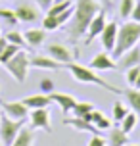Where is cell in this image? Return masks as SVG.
I'll return each instance as SVG.
<instances>
[{
    "label": "cell",
    "instance_id": "cell-1",
    "mask_svg": "<svg viewBox=\"0 0 140 146\" xmlns=\"http://www.w3.org/2000/svg\"><path fill=\"white\" fill-rule=\"evenodd\" d=\"M100 10H104V6L98 2V0H77L73 10V17L67 25V35L71 40H79L87 35V29H88L90 21Z\"/></svg>",
    "mask_w": 140,
    "mask_h": 146
},
{
    "label": "cell",
    "instance_id": "cell-2",
    "mask_svg": "<svg viewBox=\"0 0 140 146\" xmlns=\"http://www.w3.org/2000/svg\"><path fill=\"white\" fill-rule=\"evenodd\" d=\"M67 71L71 73V77H73L77 83H85V85H98V87L106 88L108 92H113V94H123V88L115 87V85H111L108 81H104L96 69H92L90 66H81V64H77V62H69L63 66Z\"/></svg>",
    "mask_w": 140,
    "mask_h": 146
},
{
    "label": "cell",
    "instance_id": "cell-3",
    "mask_svg": "<svg viewBox=\"0 0 140 146\" xmlns=\"http://www.w3.org/2000/svg\"><path fill=\"white\" fill-rule=\"evenodd\" d=\"M140 42V23L138 21H127L119 27L117 33V42H115V48L111 52V56L117 60L123 52H127L129 48H133L134 44Z\"/></svg>",
    "mask_w": 140,
    "mask_h": 146
},
{
    "label": "cell",
    "instance_id": "cell-4",
    "mask_svg": "<svg viewBox=\"0 0 140 146\" xmlns=\"http://www.w3.org/2000/svg\"><path fill=\"white\" fill-rule=\"evenodd\" d=\"M29 54L25 50H19L17 54H15L14 58L10 60V62H6L4 64V67H6V71L14 77L19 85H23L25 81H27V73H29V67H31V64H29Z\"/></svg>",
    "mask_w": 140,
    "mask_h": 146
},
{
    "label": "cell",
    "instance_id": "cell-5",
    "mask_svg": "<svg viewBox=\"0 0 140 146\" xmlns=\"http://www.w3.org/2000/svg\"><path fill=\"white\" fill-rule=\"evenodd\" d=\"M23 125H25V121H17V119H12V117L2 113L0 115V140H2V146L12 144Z\"/></svg>",
    "mask_w": 140,
    "mask_h": 146
},
{
    "label": "cell",
    "instance_id": "cell-6",
    "mask_svg": "<svg viewBox=\"0 0 140 146\" xmlns=\"http://www.w3.org/2000/svg\"><path fill=\"white\" fill-rule=\"evenodd\" d=\"M46 54L52 60L59 62L61 66H65L69 62H75V60L79 58V50H71L69 46H65V44H61V42H50L46 46Z\"/></svg>",
    "mask_w": 140,
    "mask_h": 146
},
{
    "label": "cell",
    "instance_id": "cell-7",
    "mask_svg": "<svg viewBox=\"0 0 140 146\" xmlns=\"http://www.w3.org/2000/svg\"><path fill=\"white\" fill-rule=\"evenodd\" d=\"M27 121H29V125H31L33 131L38 129V131H44V133H52V115H50V110L48 108L31 110Z\"/></svg>",
    "mask_w": 140,
    "mask_h": 146
},
{
    "label": "cell",
    "instance_id": "cell-8",
    "mask_svg": "<svg viewBox=\"0 0 140 146\" xmlns=\"http://www.w3.org/2000/svg\"><path fill=\"white\" fill-rule=\"evenodd\" d=\"M0 108H2V113H4V115L12 117V119H17V121H27L29 111H31L21 100H19V102H17V100H15V102L0 100Z\"/></svg>",
    "mask_w": 140,
    "mask_h": 146
},
{
    "label": "cell",
    "instance_id": "cell-9",
    "mask_svg": "<svg viewBox=\"0 0 140 146\" xmlns=\"http://www.w3.org/2000/svg\"><path fill=\"white\" fill-rule=\"evenodd\" d=\"M115 62H117V71H127L134 66H140V42L134 44L133 48H129L127 52H123Z\"/></svg>",
    "mask_w": 140,
    "mask_h": 146
},
{
    "label": "cell",
    "instance_id": "cell-10",
    "mask_svg": "<svg viewBox=\"0 0 140 146\" xmlns=\"http://www.w3.org/2000/svg\"><path fill=\"white\" fill-rule=\"evenodd\" d=\"M117 33H119V23L117 21H108V23H106V27H104V31L100 33L102 46L110 52V54L113 52V48H115V42H117Z\"/></svg>",
    "mask_w": 140,
    "mask_h": 146
},
{
    "label": "cell",
    "instance_id": "cell-11",
    "mask_svg": "<svg viewBox=\"0 0 140 146\" xmlns=\"http://www.w3.org/2000/svg\"><path fill=\"white\" fill-rule=\"evenodd\" d=\"M106 23H108V19H106V12H104V10H100V12H98V14L92 17V21H90L88 29H87L85 42L90 44V42L96 38V36H100V33H102L104 27H106Z\"/></svg>",
    "mask_w": 140,
    "mask_h": 146
},
{
    "label": "cell",
    "instance_id": "cell-12",
    "mask_svg": "<svg viewBox=\"0 0 140 146\" xmlns=\"http://www.w3.org/2000/svg\"><path fill=\"white\" fill-rule=\"evenodd\" d=\"M90 67L96 69V71H108V69H117V62L115 58L111 56L110 52H100V54H96L94 58L90 60Z\"/></svg>",
    "mask_w": 140,
    "mask_h": 146
},
{
    "label": "cell",
    "instance_id": "cell-13",
    "mask_svg": "<svg viewBox=\"0 0 140 146\" xmlns=\"http://www.w3.org/2000/svg\"><path fill=\"white\" fill-rule=\"evenodd\" d=\"M50 100H52V104H58V108L61 110L63 115L71 113L73 106L77 104L75 96L69 94V92H50Z\"/></svg>",
    "mask_w": 140,
    "mask_h": 146
},
{
    "label": "cell",
    "instance_id": "cell-14",
    "mask_svg": "<svg viewBox=\"0 0 140 146\" xmlns=\"http://www.w3.org/2000/svg\"><path fill=\"white\" fill-rule=\"evenodd\" d=\"M46 29H38V27H31V29L23 31V36H25V42L31 48H40L42 44L46 42Z\"/></svg>",
    "mask_w": 140,
    "mask_h": 146
},
{
    "label": "cell",
    "instance_id": "cell-15",
    "mask_svg": "<svg viewBox=\"0 0 140 146\" xmlns=\"http://www.w3.org/2000/svg\"><path fill=\"white\" fill-rule=\"evenodd\" d=\"M31 67H35V69H46V71H58L59 67H63L59 62H56V60H52L48 54L46 56H33V58L29 60Z\"/></svg>",
    "mask_w": 140,
    "mask_h": 146
},
{
    "label": "cell",
    "instance_id": "cell-16",
    "mask_svg": "<svg viewBox=\"0 0 140 146\" xmlns=\"http://www.w3.org/2000/svg\"><path fill=\"white\" fill-rule=\"evenodd\" d=\"M63 125H67V127H73V129H77V131H83V133H90V135H98V129H96L94 125L90 123V121H87L85 117H65L63 119Z\"/></svg>",
    "mask_w": 140,
    "mask_h": 146
},
{
    "label": "cell",
    "instance_id": "cell-17",
    "mask_svg": "<svg viewBox=\"0 0 140 146\" xmlns=\"http://www.w3.org/2000/svg\"><path fill=\"white\" fill-rule=\"evenodd\" d=\"M15 15H17V19L23 23H37L38 21V10L35 6H31V4H19V6L15 8Z\"/></svg>",
    "mask_w": 140,
    "mask_h": 146
},
{
    "label": "cell",
    "instance_id": "cell-18",
    "mask_svg": "<svg viewBox=\"0 0 140 146\" xmlns=\"http://www.w3.org/2000/svg\"><path fill=\"white\" fill-rule=\"evenodd\" d=\"M85 119H87V121H90V123L94 125L100 133H102V131H110V129H111V121L104 115L102 111H98V110H92V111H90Z\"/></svg>",
    "mask_w": 140,
    "mask_h": 146
},
{
    "label": "cell",
    "instance_id": "cell-19",
    "mask_svg": "<svg viewBox=\"0 0 140 146\" xmlns=\"http://www.w3.org/2000/svg\"><path fill=\"white\" fill-rule=\"evenodd\" d=\"M25 106L29 110H35V108H48L52 104V100H50V94H31V96H25L21 100Z\"/></svg>",
    "mask_w": 140,
    "mask_h": 146
},
{
    "label": "cell",
    "instance_id": "cell-20",
    "mask_svg": "<svg viewBox=\"0 0 140 146\" xmlns=\"http://www.w3.org/2000/svg\"><path fill=\"white\" fill-rule=\"evenodd\" d=\"M35 144V133L31 129V125H23L21 131L17 133L15 140L10 146H33Z\"/></svg>",
    "mask_w": 140,
    "mask_h": 146
},
{
    "label": "cell",
    "instance_id": "cell-21",
    "mask_svg": "<svg viewBox=\"0 0 140 146\" xmlns=\"http://www.w3.org/2000/svg\"><path fill=\"white\" fill-rule=\"evenodd\" d=\"M123 96H125L131 111H134V113L140 117V88H134V87L125 88V90H123Z\"/></svg>",
    "mask_w": 140,
    "mask_h": 146
},
{
    "label": "cell",
    "instance_id": "cell-22",
    "mask_svg": "<svg viewBox=\"0 0 140 146\" xmlns=\"http://www.w3.org/2000/svg\"><path fill=\"white\" fill-rule=\"evenodd\" d=\"M127 142H129V135L121 127H111L110 135H108V144L110 146H125Z\"/></svg>",
    "mask_w": 140,
    "mask_h": 146
},
{
    "label": "cell",
    "instance_id": "cell-23",
    "mask_svg": "<svg viewBox=\"0 0 140 146\" xmlns=\"http://www.w3.org/2000/svg\"><path fill=\"white\" fill-rule=\"evenodd\" d=\"M138 119H140V117L136 115L134 111H129V113H127V115L121 119L119 127H121V129H123V131L129 135V133H133L134 129H136V125H138Z\"/></svg>",
    "mask_w": 140,
    "mask_h": 146
},
{
    "label": "cell",
    "instance_id": "cell-24",
    "mask_svg": "<svg viewBox=\"0 0 140 146\" xmlns=\"http://www.w3.org/2000/svg\"><path fill=\"white\" fill-rule=\"evenodd\" d=\"M92 110H96V106L92 102H79V100H77V104H75L73 110H71V113H73L75 117H87Z\"/></svg>",
    "mask_w": 140,
    "mask_h": 146
},
{
    "label": "cell",
    "instance_id": "cell-25",
    "mask_svg": "<svg viewBox=\"0 0 140 146\" xmlns=\"http://www.w3.org/2000/svg\"><path fill=\"white\" fill-rule=\"evenodd\" d=\"M129 111H131V110L127 108L121 100H117V102H113V108H111V117H113V121H115V123H121V119H123Z\"/></svg>",
    "mask_w": 140,
    "mask_h": 146
},
{
    "label": "cell",
    "instance_id": "cell-26",
    "mask_svg": "<svg viewBox=\"0 0 140 146\" xmlns=\"http://www.w3.org/2000/svg\"><path fill=\"white\" fill-rule=\"evenodd\" d=\"M6 40L8 42H12V44H17L19 48H25L27 46V42H25V36H23V33L21 31H17V29H10L6 33Z\"/></svg>",
    "mask_w": 140,
    "mask_h": 146
},
{
    "label": "cell",
    "instance_id": "cell-27",
    "mask_svg": "<svg viewBox=\"0 0 140 146\" xmlns=\"http://www.w3.org/2000/svg\"><path fill=\"white\" fill-rule=\"evenodd\" d=\"M0 21H6L10 27H15L19 19L15 15V10H10V8H0Z\"/></svg>",
    "mask_w": 140,
    "mask_h": 146
},
{
    "label": "cell",
    "instance_id": "cell-28",
    "mask_svg": "<svg viewBox=\"0 0 140 146\" xmlns=\"http://www.w3.org/2000/svg\"><path fill=\"white\" fill-rule=\"evenodd\" d=\"M21 50L17 44H12V42H8L6 44V48H4V52H2V56H0V66H4L6 62H10V60L14 58L17 52Z\"/></svg>",
    "mask_w": 140,
    "mask_h": 146
},
{
    "label": "cell",
    "instance_id": "cell-29",
    "mask_svg": "<svg viewBox=\"0 0 140 146\" xmlns=\"http://www.w3.org/2000/svg\"><path fill=\"white\" fill-rule=\"evenodd\" d=\"M134 2H136V0H121V2H119V15H121L123 19H129V17H131Z\"/></svg>",
    "mask_w": 140,
    "mask_h": 146
},
{
    "label": "cell",
    "instance_id": "cell-30",
    "mask_svg": "<svg viewBox=\"0 0 140 146\" xmlns=\"http://www.w3.org/2000/svg\"><path fill=\"white\" fill-rule=\"evenodd\" d=\"M58 27H59V21H58V17H56V15L46 14L44 17H42V29H46V31H56Z\"/></svg>",
    "mask_w": 140,
    "mask_h": 146
},
{
    "label": "cell",
    "instance_id": "cell-31",
    "mask_svg": "<svg viewBox=\"0 0 140 146\" xmlns=\"http://www.w3.org/2000/svg\"><path fill=\"white\" fill-rule=\"evenodd\" d=\"M38 88H40V92L50 94V92H54V81H52L50 77H44V79L38 81Z\"/></svg>",
    "mask_w": 140,
    "mask_h": 146
},
{
    "label": "cell",
    "instance_id": "cell-32",
    "mask_svg": "<svg viewBox=\"0 0 140 146\" xmlns=\"http://www.w3.org/2000/svg\"><path fill=\"white\" fill-rule=\"evenodd\" d=\"M138 73H140V66H134V67H131V69H127L125 71V79H127V83L133 87L134 85V81H136V77H138Z\"/></svg>",
    "mask_w": 140,
    "mask_h": 146
},
{
    "label": "cell",
    "instance_id": "cell-33",
    "mask_svg": "<svg viewBox=\"0 0 140 146\" xmlns=\"http://www.w3.org/2000/svg\"><path fill=\"white\" fill-rule=\"evenodd\" d=\"M87 146H108V140L104 139L100 133H98V135H90V139H88V142H87Z\"/></svg>",
    "mask_w": 140,
    "mask_h": 146
},
{
    "label": "cell",
    "instance_id": "cell-34",
    "mask_svg": "<svg viewBox=\"0 0 140 146\" xmlns=\"http://www.w3.org/2000/svg\"><path fill=\"white\" fill-rule=\"evenodd\" d=\"M73 10H75V8L71 6V8H67L65 12H61L59 15H56V17H58V21H59V27H61V25H65L67 21H71V17H73Z\"/></svg>",
    "mask_w": 140,
    "mask_h": 146
},
{
    "label": "cell",
    "instance_id": "cell-35",
    "mask_svg": "<svg viewBox=\"0 0 140 146\" xmlns=\"http://www.w3.org/2000/svg\"><path fill=\"white\" fill-rule=\"evenodd\" d=\"M129 19H133V21H138L140 23V0H136L134 2V8H133V12H131V17Z\"/></svg>",
    "mask_w": 140,
    "mask_h": 146
},
{
    "label": "cell",
    "instance_id": "cell-36",
    "mask_svg": "<svg viewBox=\"0 0 140 146\" xmlns=\"http://www.w3.org/2000/svg\"><path fill=\"white\" fill-rule=\"evenodd\" d=\"M35 2H37V8L42 12H48V8L54 4V0H35Z\"/></svg>",
    "mask_w": 140,
    "mask_h": 146
},
{
    "label": "cell",
    "instance_id": "cell-37",
    "mask_svg": "<svg viewBox=\"0 0 140 146\" xmlns=\"http://www.w3.org/2000/svg\"><path fill=\"white\" fill-rule=\"evenodd\" d=\"M6 44H8L6 36H4V35H0V56H2V52H4V48H6Z\"/></svg>",
    "mask_w": 140,
    "mask_h": 146
},
{
    "label": "cell",
    "instance_id": "cell-38",
    "mask_svg": "<svg viewBox=\"0 0 140 146\" xmlns=\"http://www.w3.org/2000/svg\"><path fill=\"white\" fill-rule=\"evenodd\" d=\"M98 2H100V4H102L104 8H108V10L111 8V0H98Z\"/></svg>",
    "mask_w": 140,
    "mask_h": 146
},
{
    "label": "cell",
    "instance_id": "cell-39",
    "mask_svg": "<svg viewBox=\"0 0 140 146\" xmlns=\"http://www.w3.org/2000/svg\"><path fill=\"white\" fill-rule=\"evenodd\" d=\"M133 87H134V88H140V73H138V77H136V81H134Z\"/></svg>",
    "mask_w": 140,
    "mask_h": 146
},
{
    "label": "cell",
    "instance_id": "cell-40",
    "mask_svg": "<svg viewBox=\"0 0 140 146\" xmlns=\"http://www.w3.org/2000/svg\"><path fill=\"white\" fill-rule=\"evenodd\" d=\"M125 146H140V144H131V142H127Z\"/></svg>",
    "mask_w": 140,
    "mask_h": 146
},
{
    "label": "cell",
    "instance_id": "cell-41",
    "mask_svg": "<svg viewBox=\"0 0 140 146\" xmlns=\"http://www.w3.org/2000/svg\"><path fill=\"white\" fill-rule=\"evenodd\" d=\"M0 146H2V140H0Z\"/></svg>",
    "mask_w": 140,
    "mask_h": 146
},
{
    "label": "cell",
    "instance_id": "cell-42",
    "mask_svg": "<svg viewBox=\"0 0 140 146\" xmlns=\"http://www.w3.org/2000/svg\"><path fill=\"white\" fill-rule=\"evenodd\" d=\"M0 92H2V87H0Z\"/></svg>",
    "mask_w": 140,
    "mask_h": 146
},
{
    "label": "cell",
    "instance_id": "cell-43",
    "mask_svg": "<svg viewBox=\"0 0 140 146\" xmlns=\"http://www.w3.org/2000/svg\"><path fill=\"white\" fill-rule=\"evenodd\" d=\"M0 115H2V113H0Z\"/></svg>",
    "mask_w": 140,
    "mask_h": 146
}]
</instances>
